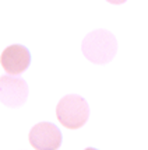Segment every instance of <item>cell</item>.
<instances>
[{
  "mask_svg": "<svg viewBox=\"0 0 148 150\" xmlns=\"http://www.w3.org/2000/svg\"><path fill=\"white\" fill-rule=\"evenodd\" d=\"M106 1H109L110 4H123L126 0H106Z\"/></svg>",
  "mask_w": 148,
  "mask_h": 150,
  "instance_id": "obj_6",
  "label": "cell"
},
{
  "mask_svg": "<svg viewBox=\"0 0 148 150\" xmlns=\"http://www.w3.org/2000/svg\"><path fill=\"white\" fill-rule=\"evenodd\" d=\"M84 56L95 65H106L117 52V41L108 30L91 31L81 44Z\"/></svg>",
  "mask_w": 148,
  "mask_h": 150,
  "instance_id": "obj_1",
  "label": "cell"
},
{
  "mask_svg": "<svg viewBox=\"0 0 148 150\" xmlns=\"http://www.w3.org/2000/svg\"><path fill=\"white\" fill-rule=\"evenodd\" d=\"M28 139L36 150H56L62 144V132L55 124L41 122L31 129Z\"/></svg>",
  "mask_w": 148,
  "mask_h": 150,
  "instance_id": "obj_4",
  "label": "cell"
},
{
  "mask_svg": "<svg viewBox=\"0 0 148 150\" xmlns=\"http://www.w3.org/2000/svg\"><path fill=\"white\" fill-rule=\"evenodd\" d=\"M28 97V86L25 80L13 76L0 77V100L1 104L8 108H18Z\"/></svg>",
  "mask_w": 148,
  "mask_h": 150,
  "instance_id": "obj_3",
  "label": "cell"
},
{
  "mask_svg": "<svg viewBox=\"0 0 148 150\" xmlns=\"http://www.w3.org/2000/svg\"><path fill=\"white\" fill-rule=\"evenodd\" d=\"M0 62L8 74L18 76L28 69L31 63V53L22 45H10L1 52Z\"/></svg>",
  "mask_w": 148,
  "mask_h": 150,
  "instance_id": "obj_5",
  "label": "cell"
},
{
  "mask_svg": "<svg viewBox=\"0 0 148 150\" xmlns=\"http://www.w3.org/2000/svg\"><path fill=\"white\" fill-rule=\"evenodd\" d=\"M56 117L65 128L78 129L85 125L90 117V107L85 98L77 94H69L63 97L58 104Z\"/></svg>",
  "mask_w": 148,
  "mask_h": 150,
  "instance_id": "obj_2",
  "label": "cell"
}]
</instances>
